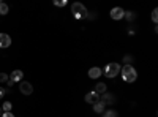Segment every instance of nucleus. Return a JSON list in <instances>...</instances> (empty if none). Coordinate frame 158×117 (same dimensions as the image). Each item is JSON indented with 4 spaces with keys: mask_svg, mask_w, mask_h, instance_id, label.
<instances>
[{
    "mask_svg": "<svg viewBox=\"0 0 158 117\" xmlns=\"http://www.w3.org/2000/svg\"><path fill=\"white\" fill-rule=\"evenodd\" d=\"M2 109H3V112H11L13 105H11L10 101H5V103H3V106H2Z\"/></svg>",
    "mask_w": 158,
    "mask_h": 117,
    "instance_id": "2eb2a0df",
    "label": "nucleus"
},
{
    "mask_svg": "<svg viewBox=\"0 0 158 117\" xmlns=\"http://www.w3.org/2000/svg\"><path fill=\"white\" fill-rule=\"evenodd\" d=\"M6 95V89H3V87H0V100H2L3 97Z\"/></svg>",
    "mask_w": 158,
    "mask_h": 117,
    "instance_id": "aec40b11",
    "label": "nucleus"
},
{
    "mask_svg": "<svg viewBox=\"0 0 158 117\" xmlns=\"http://www.w3.org/2000/svg\"><path fill=\"white\" fill-rule=\"evenodd\" d=\"M6 84H8V86H10V87H13V86H15V82H13V81H11V79H8V81H6Z\"/></svg>",
    "mask_w": 158,
    "mask_h": 117,
    "instance_id": "4be33fe9",
    "label": "nucleus"
},
{
    "mask_svg": "<svg viewBox=\"0 0 158 117\" xmlns=\"http://www.w3.org/2000/svg\"><path fill=\"white\" fill-rule=\"evenodd\" d=\"M156 19H158V10L155 8V10L152 11V21H153V22L156 24Z\"/></svg>",
    "mask_w": 158,
    "mask_h": 117,
    "instance_id": "6ab92c4d",
    "label": "nucleus"
},
{
    "mask_svg": "<svg viewBox=\"0 0 158 117\" xmlns=\"http://www.w3.org/2000/svg\"><path fill=\"white\" fill-rule=\"evenodd\" d=\"M8 10H10V6H8L6 3H3V2H0V15H2V16H5L6 13H8Z\"/></svg>",
    "mask_w": 158,
    "mask_h": 117,
    "instance_id": "ddd939ff",
    "label": "nucleus"
},
{
    "mask_svg": "<svg viewBox=\"0 0 158 117\" xmlns=\"http://www.w3.org/2000/svg\"><path fill=\"white\" fill-rule=\"evenodd\" d=\"M100 101L103 103L104 106H106V105H112V103H115V97L111 95V94H103V97L100 98Z\"/></svg>",
    "mask_w": 158,
    "mask_h": 117,
    "instance_id": "6e6552de",
    "label": "nucleus"
},
{
    "mask_svg": "<svg viewBox=\"0 0 158 117\" xmlns=\"http://www.w3.org/2000/svg\"><path fill=\"white\" fill-rule=\"evenodd\" d=\"M2 117H15V114H11V112H3Z\"/></svg>",
    "mask_w": 158,
    "mask_h": 117,
    "instance_id": "412c9836",
    "label": "nucleus"
},
{
    "mask_svg": "<svg viewBox=\"0 0 158 117\" xmlns=\"http://www.w3.org/2000/svg\"><path fill=\"white\" fill-rule=\"evenodd\" d=\"M100 76H101V70L98 67H94L89 70V77H92V79H98Z\"/></svg>",
    "mask_w": 158,
    "mask_h": 117,
    "instance_id": "9d476101",
    "label": "nucleus"
},
{
    "mask_svg": "<svg viewBox=\"0 0 158 117\" xmlns=\"http://www.w3.org/2000/svg\"><path fill=\"white\" fill-rule=\"evenodd\" d=\"M100 101V95L97 92H89L85 94V103H89V105H95V103Z\"/></svg>",
    "mask_w": 158,
    "mask_h": 117,
    "instance_id": "423d86ee",
    "label": "nucleus"
},
{
    "mask_svg": "<svg viewBox=\"0 0 158 117\" xmlns=\"http://www.w3.org/2000/svg\"><path fill=\"white\" fill-rule=\"evenodd\" d=\"M123 60H125V62H131V57H130V56H127V57H125Z\"/></svg>",
    "mask_w": 158,
    "mask_h": 117,
    "instance_id": "5701e85b",
    "label": "nucleus"
},
{
    "mask_svg": "<svg viewBox=\"0 0 158 117\" xmlns=\"http://www.w3.org/2000/svg\"><path fill=\"white\" fill-rule=\"evenodd\" d=\"M120 73H122V79L125 82H135L136 77H138V73H136V70L133 68L131 63L123 65V68H120Z\"/></svg>",
    "mask_w": 158,
    "mask_h": 117,
    "instance_id": "f257e3e1",
    "label": "nucleus"
},
{
    "mask_svg": "<svg viewBox=\"0 0 158 117\" xmlns=\"http://www.w3.org/2000/svg\"><path fill=\"white\" fill-rule=\"evenodd\" d=\"M8 79H10V77H8L6 73H0V82H6Z\"/></svg>",
    "mask_w": 158,
    "mask_h": 117,
    "instance_id": "f3484780",
    "label": "nucleus"
},
{
    "mask_svg": "<svg viewBox=\"0 0 158 117\" xmlns=\"http://www.w3.org/2000/svg\"><path fill=\"white\" fill-rule=\"evenodd\" d=\"M94 111H95L97 114H103V112H104V105H103L101 101L95 103V105H94Z\"/></svg>",
    "mask_w": 158,
    "mask_h": 117,
    "instance_id": "f8f14e48",
    "label": "nucleus"
},
{
    "mask_svg": "<svg viewBox=\"0 0 158 117\" xmlns=\"http://www.w3.org/2000/svg\"><path fill=\"white\" fill-rule=\"evenodd\" d=\"M71 13H73V16H74L76 19H82V18L87 16V8H85L82 3L76 2V3H73V6H71Z\"/></svg>",
    "mask_w": 158,
    "mask_h": 117,
    "instance_id": "7ed1b4c3",
    "label": "nucleus"
},
{
    "mask_svg": "<svg viewBox=\"0 0 158 117\" xmlns=\"http://www.w3.org/2000/svg\"><path fill=\"white\" fill-rule=\"evenodd\" d=\"M2 114H3V109H2V108H0V117H2Z\"/></svg>",
    "mask_w": 158,
    "mask_h": 117,
    "instance_id": "b1692460",
    "label": "nucleus"
},
{
    "mask_svg": "<svg viewBox=\"0 0 158 117\" xmlns=\"http://www.w3.org/2000/svg\"><path fill=\"white\" fill-rule=\"evenodd\" d=\"M111 18L114 19V21H120L123 16H125V11H123V8H118V6H115V8H112L111 10Z\"/></svg>",
    "mask_w": 158,
    "mask_h": 117,
    "instance_id": "20e7f679",
    "label": "nucleus"
},
{
    "mask_svg": "<svg viewBox=\"0 0 158 117\" xmlns=\"http://www.w3.org/2000/svg\"><path fill=\"white\" fill-rule=\"evenodd\" d=\"M123 18H127L128 21H135L136 19V13L135 11H125V16Z\"/></svg>",
    "mask_w": 158,
    "mask_h": 117,
    "instance_id": "4468645a",
    "label": "nucleus"
},
{
    "mask_svg": "<svg viewBox=\"0 0 158 117\" xmlns=\"http://www.w3.org/2000/svg\"><path fill=\"white\" fill-rule=\"evenodd\" d=\"M106 89H108V86L104 84V82H98V84H97V87H95V90H94V92H97L98 95H100V94H106Z\"/></svg>",
    "mask_w": 158,
    "mask_h": 117,
    "instance_id": "9b49d317",
    "label": "nucleus"
},
{
    "mask_svg": "<svg viewBox=\"0 0 158 117\" xmlns=\"http://www.w3.org/2000/svg\"><path fill=\"white\" fill-rule=\"evenodd\" d=\"M22 77H24V73L21 70H15V71L10 74V79L13 82H22Z\"/></svg>",
    "mask_w": 158,
    "mask_h": 117,
    "instance_id": "0eeeda50",
    "label": "nucleus"
},
{
    "mask_svg": "<svg viewBox=\"0 0 158 117\" xmlns=\"http://www.w3.org/2000/svg\"><path fill=\"white\" fill-rule=\"evenodd\" d=\"M118 73H120V65L115 63V62H111V63H108L106 67H104V76L109 77V79L115 77Z\"/></svg>",
    "mask_w": 158,
    "mask_h": 117,
    "instance_id": "f03ea898",
    "label": "nucleus"
},
{
    "mask_svg": "<svg viewBox=\"0 0 158 117\" xmlns=\"http://www.w3.org/2000/svg\"><path fill=\"white\" fill-rule=\"evenodd\" d=\"M11 44V38L6 33H0V49L2 48H8Z\"/></svg>",
    "mask_w": 158,
    "mask_h": 117,
    "instance_id": "1a4fd4ad",
    "label": "nucleus"
},
{
    "mask_svg": "<svg viewBox=\"0 0 158 117\" xmlns=\"http://www.w3.org/2000/svg\"><path fill=\"white\" fill-rule=\"evenodd\" d=\"M19 90H21V94H22V95H32L33 87H32V84H30V82L22 81V82H21V86H19Z\"/></svg>",
    "mask_w": 158,
    "mask_h": 117,
    "instance_id": "39448f33",
    "label": "nucleus"
},
{
    "mask_svg": "<svg viewBox=\"0 0 158 117\" xmlns=\"http://www.w3.org/2000/svg\"><path fill=\"white\" fill-rule=\"evenodd\" d=\"M103 117H117V111H106V112H103Z\"/></svg>",
    "mask_w": 158,
    "mask_h": 117,
    "instance_id": "dca6fc26",
    "label": "nucleus"
},
{
    "mask_svg": "<svg viewBox=\"0 0 158 117\" xmlns=\"http://www.w3.org/2000/svg\"><path fill=\"white\" fill-rule=\"evenodd\" d=\"M54 5L56 6H65V5H67V0H56Z\"/></svg>",
    "mask_w": 158,
    "mask_h": 117,
    "instance_id": "a211bd4d",
    "label": "nucleus"
}]
</instances>
